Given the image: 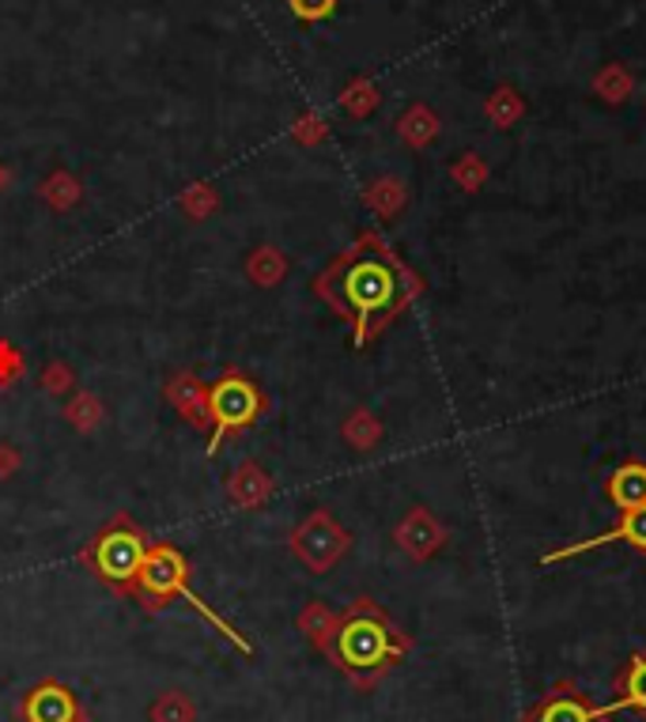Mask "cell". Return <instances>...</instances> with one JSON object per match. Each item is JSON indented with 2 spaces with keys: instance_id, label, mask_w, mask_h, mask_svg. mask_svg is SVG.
Listing matches in <instances>:
<instances>
[{
  "instance_id": "obj_20",
  "label": "cell",
  "mask_w": 646,
  "mask_h": 722,
  "mask_svg": "<svg viewBox=\"0 0 646 722\" xmlns=\"http://www.w3.org/2000/svg\"><path fill=\"white\" fill-rule=\"evenodd\" d=\"M8 465H15V450L12 447H0V473H4Z\"/></svg>"
},
{
  "instance_id": "obj_19",
  "label": "cell",
  "mask_w": 646,
  "mask_h": 722,
  "mask_svg": "<svg viewBox=\"0 0 646 722\" xmlns=\"http://www.w3.org/2000/svg\"><path fill=\"white\" fill-rule=\"evenodd\" d=\"M68 386V371L65 368H49V375H46V390H65Z\"/></svg>"
},
{
  "instance_id": "obj_10",
  "label": "cell",
  "mask_w": 646,
  "mask_h": 722,
  "mask_svg": "<svg viewBox=\"0 0 646 722\" xmlns=\"http://www.w3.org/2000/svg\"><path fill=\"white\" fill-rule=\"evenodd\" d=\"M598 719H601V711H593L582 696L567 692V688L552 696L537 715H533V722H598Z\"/></svg>"
},
{
  "instance_id": "obj_5",
  "label": "cell",
  "mask_w": 646,
  "mask_h": 722,
  "mask_svg": "<svg viewBox=\"0 0 646 722\" xmlns=\"http://www.w3.org/2000/svg\"><path fill=\"white\" fill-rule=\"evenodd\" d=\"M95 564L106 579H133V575H140V564H144L140 538L129 530H117V533H110V538H102Z\"/></svg>"
},
{
  "instance_id": "obj_9",
  "label": "cell",
  "mask_w": 646,
  "mask_h": 722,
  "mask_svg": "<svg viewBox=\"0 0 646 722\" xmlns=\"http://www.w3.org/2000/svg\"><path fill=\"white\" fill-rule=\"evenodd\" d=\"M31 722H76V703L61 685H42L27 703Z\"/></svg>"
},
{
  "instance_id": "obj_6",
  "label": "cell",
  "mask_w": 646,
  "mask_h": 722,
  "mask_svg": "<svg viewBox=\"0 0 646 722\" xmlns=\"http://www.w3.org/2000/svg\"><path fill=\"white\" fill-rule=\"evenodd\" d=\"M612 541H627L632 549L646 552V507H632V511L620 515V522L612 526L609 533H598V538H586L578 545H567V549H556L544 556V564H556V560H567V556H578L586 549H601V545H612Z\"/></svg>"
},
{
  "instance_id": "obj_18",
  "label": "cell",
  "mask_w": 646,
  "mask_h": 722,
  "mask_svg": "<svg viewBox=\"0 0 646 722\" xmlns=\"http://www.w3.org/2000/svg\"><path fill=\"white\" fill-rule=\"evenodd\" d=\"M72 420L80 424V428H95V420H99V405L91 402V397H80V402L72 405Z\"/></svg>"
},
{
  "instance_id": "obj_2",
  "label": "cell",
  "mask_w": 646,
  "mask_h": 722,
  "mask_svg": "<svg viewBox=\"0 0 646 722\" xmlns=\"http://www.w3.org/2000/svg\"><path fill=\"white\" fill-rule=\"evenodd\" d=\"M140 583L148 586L151 594H159V598H163V594H182V598L190 601V606L197 609V613L208 617L212 624H216L219 632H224L227 640L235 643V647H242V654H250V643H246L231 624H224V620L212 613V609L204 606L197 594H193L190 586H185V564H182V556H178V552H170V549H156V552H151V556H144V564H140Z\"/></svg>"
},
{
  "instance_id": "obj_17",
  "label": "cell",
  "mask_w": 646,
  "mask_h": 722,
  "mask_svg": "<svg viewBox=\"0 0 646 722\" xmlns=\"http://www.w3.org/2000/svg\"><path fill=\"white\" fill-rule=\"evenodd\" d=\"M287 4H292V12L299 15V20H326L337 0H287Z\"/></svg>"
},
{
  "instance_id": "obj_8",
  "label": "cell",
  "mask_w": 646,
  "mask_h": 722,
  "mask_svg": "<svg viewBox=\"0 0 646 722\" xmlns=\"http://www.w3.org/2000/svg\"><path fill=\"white\" fill-rule=\"evenodd\" d=\"M609 499L620 511H632V507H646V465L627 462L620 465L609 477Z\"/></svg>"
},
{
  "instance_id": "obj_15",
  "label": "cell",
  "mask_w": 646,
  "mask_h": 722,
  "mask_svg": "<svg viewBox=\"0 0 646 722\" xmlns=\"http://www.w3.org/2000/svg\"><path fill=\"white\" fill-rule=\"evenodd\" d=\"M250 273L258 284H276V280L284 277V261H280V253H272V250H258L250 261Z\"/></svg>"
},
{
  "instance_id": "obj_1",
  "label": "cell",
  "mask_w": 646,
  "mask_h": 722,
  "mask_svg": "<svg viewBox=\"0 0 646 722\" xmlns=\"http://www.w3.org/2000/svg\"><path fill=\"white\" fill-rule=\"evenodd\" d=\"M340 295H344V307L355 314V326H360V341H363L374 321H386L389 314L401 307L408 295V284H405V273L386 258V253L367 250L348 266Z\"/></svg>"
},
{
  "instance_id": "obj_13",
  "label": "cell",
  "mask_w": 646,
  "mask_h": 722,
  "mask_svg": "<svg viewBox=\"0 0 646 722\" xmlns=\"http://www.w3.org/2000/svg\"><path fill=\"white\" fill-rule=\"evenodd\" d=\"M231 496H235V504L253 507V504H261V499L269 496V481L261 477V473L250 465V470L235 473V481H231Z\"/></svg>"
},
{
  "instance_id": "obj_4",
  "label": "cell",
  "mask_w": 646,
  "mask_h": 722,
  "mask_svg": "<svg viewBox=\"0 0 646 722\" xmlns=\"http://www.w3.org/2000/svg\"><path fill=\"white\" fill-rule=\"evenodd\" d=\"M258 413V390L242 379H224L216 390H212V420H216V436L208 443V454L224 443V436L231 428H242V424L253 420Z\"/></svg>"
},
{
  "instance_id": "obj_11",
  "label": "cell",
  "mask_w": 646,
  "mask_h": 722,
  "mask_svg": "<svg viewBox=\"0 0 646 722\" xmlns=\"http://www.w3.org/2000/svg\"><path fill=\"white\" fill-rule=\"evenodd\" d=\"M616 708H639V711H646V654L627 666L624 681H620V700L612 703L609 711H616Z\"/></svg>"
},
{
  "instance_id": "obj_7",
  "label": "cell",
  "mask_w": 646,
  "mask_h": 722,
  "mask_svg": "<svg viewBox=\"0 0 646 722\" xmlns=\"http://www.w3.org/2000/svg\"><path fill=\"white\" fill-rule=\"evenodd\" d=\"M340 533H337V526L329 522V518H310V522L303 526L299 533H295V552L306 560L310 567H329L337 560V552H340Z\"/></svg>"
},
{
  "instance_id": "obj_12",
  "label": "cell",
  "mask_w": 646,
  "mask_h": 722,
  "mask_svg": "<svg viewBox=\"0 0 646 722\" xmlns=\"http://www.w3.org/2000/svg\"><path fill=\"white\" fill-rule=\"evenodd\" d=\"M174 405L182 409L185 416H190L197 428H204V420L212 416V394H204L201 386H193V382H182L174 394Z\"/></svg>"
},
{
  "instance_id": "obj_16",
  "label": "cell",
  "mask_w": 646,
  "mask_h": 722,
  "mask_svg": "<svg viewBox=\"0 0 646 722\" xmlns=\"http://www.w3.org/2000/svg\"><path fill=\"white\" fill-rule=\"evenodd\" d=\"M46 198L54 201L57 208H68L76 198H80V190H76V182L68 174H54L49 178V185H46Z\"/></svg>"
},
{
  "instance_id": "obj_14",
  "label": "cell",
  "mask_w": 646,
  "mask_h": 722,
  "mask_svg": "<svg viewBox=\"0 0 646 722\" xmlns=\"http://www.w3.org/2000/svg\"><path fill=\"white\" fill-rule=\"evenodd\" d=\"M151 722H193V703L178 692L159 696V703L151 708Z\"/></svg>"
},
{
  "instance_id": "obj_3",
  "label": "cell",
  "mask_w": 646,
  "mask_h": 722,
  "mask_svg": "<svg viewBox=\"0 0 646 722\" xmlns=\"http://www.w3.org/2000/svg\"><path fill=\"white\" fill-rule=\"evenodd\" d=\"M337 647H340V658L352 669H371V666H378V662H386L389 632L378 617H355L340 628Z\"/></svg>"
}]
</instances>
